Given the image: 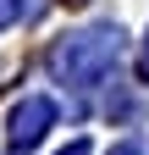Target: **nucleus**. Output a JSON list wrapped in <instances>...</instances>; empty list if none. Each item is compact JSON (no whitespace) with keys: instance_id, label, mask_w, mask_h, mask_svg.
<instances>
[{"instance_id":"f257e3e1","label":"nucleus","mask_w":149,"mask_h":155,"mask_svg":"<svg viewBox=\"0 0 149 155\" xmlns=\"http://www.w3.org/2000/svg\"><path fill=\"white\" fill-rule=\"evenodd\" d=\"M116 61H122V28H110V22L66 33V39H55V50H50V72H55V83H66V89H94Z\"/></svg>"},{"instance_id":"f03ea898","label":"nucleus","mask_w":149,"mask_h":155,"mask_svg":"<svg viewBox=\"0 0 149 155\" xmlns=\"http://www.w3.org/2000/svg\"><path fill=\"white\" fill-rule=\"evenodd\" d=\"M50 127H55V100H50V94H22V100L11 105V116H6L11 150H33Z\"/></svg>"},{"instance_id":"7ed1b4c3","label":"nucleus","mask_w":149,"mask_h":155,"mask_svg":"<svg viewBox=\"0 0 149 155\" xmlns=\"http://www.w3.org/2000/svg\"><path fill=\"white\" fill-rule=\"evenodd\" d=\"M17 11H22L17 0H0V28H6V22H17Z\"/></svg>"},{"instance_id":"20e7f679","label":"nucleus","mask_w":149,"mask_h":155,"mask_svg":"<svg viewBox=\"0 0 149 155\" xmlns=\"http://www.w3.org/2000/svg\"><path fill=\"white\" fill-rule=\"evenodd\" d=\"M61 155H94V150H88V139H72V144H66Z\"/></svg>"},{"instance_id":"39448f33","label":"nucleus","mask_w":149,"mask_h":155,"mask_svg":"<svg viewBox=\"0 0 149 155\" xmlns=\"http://www.w3.org/2000/svg\"><path fill=\"white\" fill-rule=\"evenodd\" d=\"M138 72L149 78V33H144V55H138Z\"/></svg>"},{"instance_id":"423d86ee","label":"nucleus","mask_w":149,"mask_h":155,"mask_svg":"<svg viewBox=\"0 0 149 155\" xmlns=\"http://www.w3.org/2000/svg\"><path fill=\"white\" fill-rule=\"evenodd\" d=\"M110 155H144L138 144H116V150H110Z\"/></svg>"},{"instance_id":"0eeeda50","label":"nucleus","mask_w":149,"mask_h":155,"mask_svg":"<svg viewBox=\"0 0 149 155\" xmlns=\"http://www.w3.org/2000/svg\"><path fill=\"white\" fill-rule=\"evenodd\" d=\"M66 6H83V0H66Z\"/></svg>"}]
</instances>
